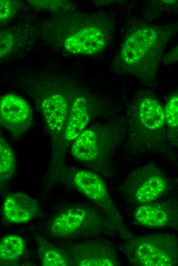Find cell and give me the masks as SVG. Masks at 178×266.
Here are the masks:
<instances>
[{"label": "cell", "instance_id": "ba28073f", "mask_svg": "<svg viewBox=\"0 0 178 266\" xmlns=\"http://www.w3.org/2000/svg\"><path fill=\"white\" fill-rule=\"evenodd\" d=\"M119 248L129 263L137 266L178 265V237L173 234L153 233L122 237Z\"/></svg>", "mask_w": 178, "mask_h": 266}, {"label": "cell", "instance_id": "cb8c5ba5", "mask_svg": "<svg viewBox=\"0 0 178 266\" xmlns=\"http://www.w3.org/2000/svg\"><path fill=\"white\" fill-rule=\"evenodd\" d=\"M172 146L173 147H178V132L176 134L173 141L172 143Z\"/></svg>", "mask_w": 178, "mask_h": 266}, {"label": "cell", "instance_id": "603a6c76", "mask_svg": "<svg viewBox=\"0 0 178 266\" xmlns=\"http://www.w3.org/2000/svg\"><path fill=\"white\" fill-rule=\"evenodd\" d=\"M162 61L166 65L178 62V44L164 55Z\"/></svg>", "mask_w": 178, "mask_h": 266}, {"label": "cell", "instance_id": "9a60e30c", "mask_svg": "<svg viewBox=\"0 0 178 266\" xmlns=\"http://www.w3.org/2000/svg\"><path fill=\"white\" fill-rule=\"evenodd\" d=\"M2 211L4 219L13 224L29 223L41 213L37 201L21 192L7 194Z\"/></svg>", "mask_w": 178, "mask_h": 266}, {"label": "cell", "instance_id": "2e32d148", "mask_svg": "<svg viewBox=\"0 0 178 266\" xmlns=\"http://www.w3.org/2000/svg\"><path fill=\"white\" fill-rule=\"evenodd\" d=\"M35 237L40 263L43 266H71L69 258L59 246L50 243L43 236L35 232Z\"/></svg>", "mask_w": 178, "mask_h": 266}, {"label": "cell", "instance_id": "277c9868", "mask_svg": "<svg viewBox=\"0 0 178 266\" xmlns=\"http://www.w3.org/2000/svg\"><path fill=\"white\" fill-rule=\"evenodd\" d=\"M126 149L134 154L160 153L171 159L175 152L167 134L164 107L154 93L140 90L126 107Z\"/></svg>", "mask_w": 178, "mask_h": 266}, {"label": "cell", "instance_id": "d6986e66", "mask_svg": "<svg viewBox=\"0 0 178 266\" xmlns=\"http://www.w3.org/2000/svg\"><path fill=\"white\" fill-rule=\"evenodd\" d=\"M164 110L168 137L172 146L173 141L178 132V87L169 97Z\"/></svg>", "mask_w": 178, "mask_h": 266}, {"label": "cell", "instance_id": "30bf717a", "mask_svg": "<svg viewBox=\"0 0 178 266\" xmlns=\"http://www.w3.org/2000/svg\"><path fill=\"white\" fill-rule=\"evenodd\" d=\"M173 182L153 163L132 169L121 186L125 200L135 208L161 199L173 188Z\"/></svg>", "mask_w": 178, "mask_h": 266}, {"label": "cell", "instance_id": "e0dca14e", "mask_svg": "<svg viewBox=\"0 0 178 266\" xmlns=\"http://www.w3.org/2000/svg\"><path fill=\"white\" fill-rule=\"evenodd\" d=\"M26 248V242L19 236L9 234L2 236L0 240V265H15L25 254Z\"/></svg>", "mask_w": 178, "mask_h": 266}, {"label": "cell", "instance_id": "3957f363", "mask_svg": "<svg viewBox=\"0 0 178 266\" xmlns=\"http://www.w3.org/2000/svg\"><path fill=\"white\" fill-rule=\"evenodd\" d=\"M17 86L33 100L42 116L51 143V158L57 152L72 102L83 84L66 76L45 72L15 74Z\"/></svg>", "mask_w": 178, "mask_h": 266}, {"label": "cell", "instance_id": "ffe728a7", "mask_svg": "<svg viewBox=\"0 0 178 266\" xmlns=\"http://www.w3.org/2000/svg\"><path fill=\"white\" fill-rule=\"evenodd\" d=\"M144 13L147 20H151L165 14L178 16V0L148 1Z\"/></svg>", "mask_w": 178, "mask_h": 266}, {"label": "cell", "instance_id": "6da1fadb", "mask_svg": "<svg viewBox=\"0 0 178 266\" xmlns=\"http://www.w3.org/2000/svg\"><path fill=\"white\" fill-rule=\"evenodd\" d=\"M115 29L112 13L74 10L54 14L41 21L40 37L55 50L92 56L105 50L113 40Z\"/></svg>", "mask_w": 178, "mask_h": 266}, {"label": "cell", "instance_id": "8fae6325", "mask_svg": "<svg viewBox=\"0 0 178 266\" xmlns=\"http://www.w3.org/2000/svg\"><path fill=\"white\" fill-rule=\"evenodd\" d=\"M41 21L27 11L12 24L2 26L0 31V59L8 61L30 53L40 39Z\"/></svg>", "mask_w": 178, "mask_h": 266}, {"label": "cell", "instance_id": "5b68a950", "mask_svg": "<svg viewBox=\"0 0 178 266\" xmlns=\"http://www.w3.org/2000/svg\"><path fill=\"white\" fill-rule=\"evenodd\" d=\"M127 133L126 118L94 123L73 142L70 153L91 170L109 178L113 174L114 153L125 141Z\"/></svg>", "mask_w": 178, "mask_h": 266}, {"label": "cell", "instance_id": "52a82bcc", "mask_svg": "<svg viewBox=\"0 0 178 266\" xmlns=\"http://www.w3.org/2000/svg\"><path fill=\"white\" fill-rule=\"evenodd\" d=\"M47 230L56 238H79L122 232L118 226L99 208L80 203L64 208L49 220Z\"/></svg>", "mask_w": 178, "mask_h": 266}, {"label": "cell", "instance_id": "7a4b0ae2", "mask_svg": "<svg viewBox=\"0 0 178 266\" xmlns=\"http://www.w3.org/2000/svg\"><path fill=\"white\" fill-rule=\"evenodd\" d=\"M178 33V23L132 22L126 29L112 62L113 71L134 78L147 87L157 85L165 48Z\"/></svg>", "mask_w": 178, "mask_h": 266}, {"label": "cell", "instance_id": "7c38bea8", "mask_svg": "<svg viewBox=\"0 0 178 266\" xmlns=\"http://www.w3.org/2000/svg\"><path fill=\"white\" fill-rule=\"evenodd\" d=\"M59 247L71 266H117L121 264L114 245L104 239L66 241Z\"/></svg>", "mask_w": 178, "mask_h": 266}, {"label": "cell", "instance_id": "4fadbf2b", "mask_svg": "<svg viewBox=\"0 0 178 266\" xmlns=\"http://www.w3.org/2000/svg\"><path fill=\"white\" fill-rule=\"evenodd\" d=\"M0 124L15 140H19L34 125L32 108L27 101L14 93L0 98Z\"/></svg>", "mask_w": 178, "mask_h": 266}, {"label": "cell", "instance_id": "44dd1931", "mask_svg": "<svg viewBox=\"0 0 178 266\" xmlns=\"http://www.w3.org/2000/svg\"><path fill=\"white\" fill-rule=\"evenodd\" d=\"M28 3L38 11H49L54 14L75 10V5L68 1H28Z\"/></svg>", "mask_w": 178, "mask_h": 266}, {"label": "cell", "instance_id": "8992f818", "mask_svg": "<svg viewBox=\"0 0 178 266\" xmlns=\"http://www.w3.org/2000/svg\"><path fill=\"white\" fill-rule=\"evenodd\" d=\"M104 99L83 84L71 105L57 153L51 158L47 182L52 185L65 166L67 151L76 139L98 117L107 112Z\"/></svg>", "mask_w": 178, "mask_h": 266}, {"label": "cell", "instance_id": "9c48e42d", "mask_svg": "<svg viewBox=\"0 0 178 266\" xmlns=\"http://www.w3.org/2000/svg\"><path fill=\"white\" fill-rule=\"evenodd\" d=\"M61 183L77 190L108 215L120 229L121 237L131 233L116 208L105 181L98 173L92 170L65 166L58 175L55 185Z\"/></svg>", "mask_w": 178, "mask_h": 266}, {"label": "cell", "instance_id": "7402d4cb", "mask_svg": "<svg viewBox=\"0 0 178 266\" xmlns=\"http://www.w3.org/2000/svg\"><path fill=\"white\" fill-rule=\"evenodd\" d=\"M23 7L20 1L1 0L0 1V20L2 26L11 23Z\"/></svg>", "mask_w": 178, "mask_h": 266}, {"label": "cell", "instance_id": "ac0fdd59", "mask_svg": "<svg viewBox=\"0 0 178 266\" xmlns=\"http://www.w3.org/2000/svg\"><path fill=\"white\" fill-rule=\"evenodd\" d=\"M14 152L6 139L0 137V186L2 191L14 177L16 171Z\"/></svg>", "mask_w": 178, "mask_h": 266}, {"label": "cell", "instance_id": "5bb4252c", "mask_svg": "<svg viewBox=\"0 0 178 266\" xmlns=\"http://www.w3.org/2000/svg\"><path fill=\"white\" fill-rule=\"evenodd\" d=\"M132 215L135 223L141 227L178 230V199H160L140 205Z\"/></svg>", "mask_w": 178, "mask_h": 266}]
</instances>
